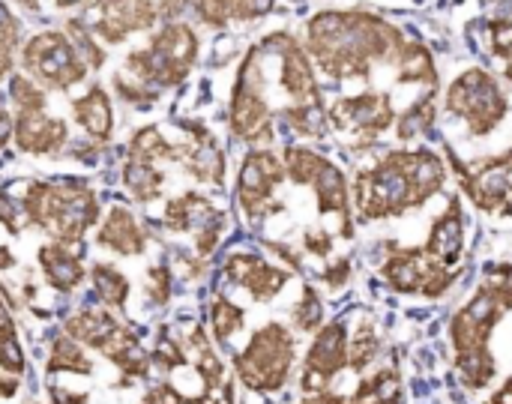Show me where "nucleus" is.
Segmentation results:
<instances>
[{"instance_id": "423d86ee", "label": "nucleus", "mask_w": 512, "mask_h": 404, "mask_svg": "<svg viewBox=\"0 0 512 404\" xmlns=\"http://www.w3.org/2000/svg\"><path fill=\"white\" fill-rule=\"evenodd\" d=\"M21 72L48 93H66L90 69L66 30H39L21 45Z\"/></svg>"}, {"instance_id": "4be33fe9", "label": "nucleus", "mask_w": 512, "mask_h": 404, "mask_svg": "<svg viewBox=\"0 0 512 404\" xmlns=\"http://www.w3.org/2000/svg\"><path fill=\"white\" fill-rule=\"evenodd\" d=\"M312 189H315V198H318V210L339 216L342 219V237H351L354 234L351 213H348L351 192H348V180H345L342 168H336L333 162H327L324 171L318 174V180L312 183Z\"/></svg>"}, {"instance_id": "de8ad7c7", "label": "nucleus", "mask_w": 512, "mask_h": 404, "mask_svg": "<svg viewBox=\"0 0 512 404\" xmlns=\"http://www.w3.org/2000/svg\"><path fill=\"white\" fill-rule=\"evenodd\" d=\"M501 216H512V186L510 192H507V198H504V204H501V210H498Z\"/></svg>"}, {"instance_id": "dca6fc26", "label": "nucleus", "mask_w": 512, "mask_h": 404, "mask_svg": "<svg viewBox=\"0 0 512 404\" xmlns=\"http://www.w3.org/2000/svg\"><path fill=\"white\" fill-rule=\"evenodd\" d=\"M81 255H84V243L66 246V243L48 240V243H42L36 249V261H39V270H42L45 282L60 294L78 291L87 282L90 270L81 264Z\"/></svg>"}, {"instance_id": "c9c22d12", "label": "nucleus", "mask_w": 512, "mask_h": 404, "mask_svg": "<svg viewBox=\"0 0 512 404\" xmlns=\"http://www.w3.org/2000/svg\"><path fill=\"white\" fill-rule=\"evenodd\" d=\"M147 300L153 306H165L171 300V270L165 264H153L147 270Z\"/></svg>"}, {"instance_id": "a878e982", "label": "nucleus", "mask_w": 512, "mask_h": 404, "mask_svg": "<svg viewBox=\"0 0 512 404\" xmlns=\"http://www.w3.org/2000/svg\"><path fill=\"white\" fill-rule=\"evenodd\" d=\"M393 66H396V78L402 84H426V87L438 84L432 54L420 42H405V48H402V54H399V60Z\"/></svg>"}, {"instance_id": "412c9836", "label": "nucleus", "mask_w": 512, "mask_h": 404, "mask_svg": "<svg viewBox=\"0 0 512 404\" xmlns=\"http://www.w3.org/2000/svg\"><path fill=\"white\" fill-rule=\"evenodd\" d=\"M438 264L423 252V249H399L396 255H390V261L384 264V279L393 291L402 294H423V285L429 279V273Z\"/></svg>"}, {"instance_id": "1a4fd4ad", "label": "nucleus", "mask_w": 512, "mask_h": 404, "mask_svg": "<svg viewBox=\"0 0 512 404\" xmlns=\"http://www.w3.org/2000/svg\"><path fill=\"white\" fill-rule=\"evenodd\" d=\"M159 21L156 0H87L81 24L93 33V39L108 51L111 45L126 42L135 33L153 30Z\"/></svg>"}, {"instance_id": "c03bdc74", "label": "nucleus", "mask_w": 512, "mask_h": 404, "mask_svg": "<svg viewBox=\"0 0 512 404\" xmlns=\"http://www.w3.org/2000/svg\"><path fill=\"white\" fill-rule=\"evenodd\" d=\"M15 264H18V258L12 255V249H9V246H0V273L12 270Z\"/></svg>"}, {"instance_id": "ea45409f", "label": "nucleus", "mask_w": 512, "mask_h": 404, "mask_svg": "<svg viewBox=\"0 0 512 404\" xmlns=\"http://www.w3.org/2000/svg\"><path fill=\"white\" fill-rule=\"evenodd\" d=\"M12 126H15V120H12V111L6 108V99L0 96V150L9 144V138H12Z\"/></svg>"}, {"instance_id": "2eb2a0df", "label": "nucleus", "mask_w": 512, "mask_h": 404, "mask_svg": "<svg viewBox=\"0 0 512 404\" xmlns=\"http://www.w3.org/2000/svg\"><path fill=\"white\" fill-rule=\"evenodd\" d=\"M96 246L108 249L120 258H141L150 246L147 228L138 222V216L120 204H114L108 210V216H102L99 228H96Z\"/></svg>"}, {"instance_id": "a19ab883", "label": "nucleus", "mask_w": 512, "mask_h": 404, "mask_svg": "<svg viewBox=\"0 0 512 404\" xmlns=\"http://www.w3.org/2000/svg\"><path fill=\"white\" fill-rule=\"evenodd\" d=\"M51 402L54 404H87L90 396L87 393H72V390H63V387H51Z\"/></svg>"}, {"instance_id": "7ed1b4c3", "label": "nucleus", "mask_w": 512, "mask_h": 404, "mask_svg": "<svg viewBox=\"0 0 512 404\" xmlns=\"http://www.w3.org/2000/svg\"><path fill=\"white\" fill-rule=\"evenodd\" d=\"M24 228L54 243H84L87 231L102 222L96 192L81 180H30L18 201Z\"/></svg>"}, {"instance_id": "f3484780", "label": "nucleus", "mask_w": 512, "mask_h": 404, "mask_svg": "<svg viewBox=\"0 0 512 404\" xmlns=\"http://www.w3.org/2000/svg\"><path fill=\"white\" fill-rule=\"evenodd\" d=\"M216 216H222V210H216V204L204 195V192H180L174 198L165 201V213L162 222L171 234H198L207 222H213Z\"/></svg>"}, {"instance_id": "37998d69", "label": "nucleus", "mask_w": 512, "mask_h": 404, "mask_svg": "<svg viewBox=\"0 0 512 404\" xmlns=\"http://www.w3.org/2000/svg\"><path fill=\"white\" fill-rule=\"evenodd\" d=\"M300 404H348V399L333 396V393H318V396H306Z\"/></svg>"}, {"instance_id": "aec40b11", "label": "nucleus", "mask_w": 512, "mask_h": 404, "mask_svg": "<svg viewBox=\"0 0 512 404\" xmlns=\"http://www.w3.org/2000/svg\"><path fill=\"white\" fill-rule=\"evenodd\" d=\"M69 111H72V120L78 129H84L90 135V141L96 144H108L111 141V132H114V108H111V96L93 84L84 96L72 99L69 102Z\"/></svg>"}, {"instance_id": "58836bf2", "label": "nucleus", "mask_w": 512, "mask_h": 404, "mask_svg": "<svg viewBox=\"0 0 512 404\" xmlns=\"http://www.w3.org/2000/svg\"><path fill=\"white\" fill-rule=\"evenodd\" d=\"M348 276H351L348 261H336V264H330V267L324 270V282H327L330 288H342V285L348 282Z\"/></svg>"}, {"instance_id": "393cba45", "label": "nucleus", "mask_w": 512, "mask_h": 404, "mask_svg": "<svg viewBox=\"0 0 512 404\" xmlns=\"http://www.w3.org/2000/svg\"><path fill=\"white\" fill-rule=\"evenodd\" d=\"M45 372L48 375H93V360L87 357V348L84 345H78L66 333H57L51 339V351H48Z\"/></svg>"}, {"instance_id": "6e6552de", "label": "nucleus", "mask_w": 512, "mask_h": 404, "mask_svg": "<svg viewBox=\"0 0 512 404\" xmlns=\"http://www.w3.org/2000/svg\"><path fill=\"white\" fill-rule=\"evenodd\" d=\"M447 111L462 117L474 135H489L507 114V96L486 69H468L450 84Z\"/></svg>"}, {"instance_id": "cd10ccee", "label": "nucleus", "mask_w": 512, "mask_h": 404, "mask_svg": "<svg viewBox=\"0 0 512 404\" xmlns=\"http://www.w3.org/2000/svg\"><path fill=\"white\" fill-rule=\"evenodd\" d=\"M399 393H402L399 375L393 369H381L372 378L360 381L348 404H399Z\"/></svg>"}, {"instance_id": "72a5a7b5", "label": "nucleus", "mask_w": 512, "mask_h": 404, "mask_svg": "<svg viewBox=\"0 0 512 404\" xmlns=\"http://www.w3.org/2000/svg\"><path fill=\"white\" fill-rule=\"evenodd\" d=\"M324 324V306H321V297L315 288H303V297L300 303L294 306V327L300 333H318Z\"/></svg>"}, {"instance_id": "a18cd8bd", "label": "nucleus", "mask_w": 512, "mask_h": 404, "mask_svg": "<svg viewBox=\"0 0 512 404\" xmlns=\"http://www.w3.org/2000/svg\"><path fill=\"white\" fill-rule=\"evenodd\" d=\"M492 404H512V378L492 396Z\"/></svg>"}, {"instance_id": "f704fd0d", "label": "nucleus", "mask_w": 512, "mask_h": 404, "mask_svg": "<svg viewBox=\"0 0 512 404\" xmlns=\"http://www.w3.org/2000/svg\"><path fill=\"white\" fill-rule=\"evenodd\" d=\"M150 360H153V366L156 369H162V372H177V369H183V366H189V354L180 348V342L177 339H159L156 342V348L150 351Z\"/></svg>"}, {"instance_id": "f03ea898", "label": "nucleus", "mask_w": 512, "mask_h": 404, "mask_svg": "<svg viewBox=\"0 0 512 404\" xmlns=\"http://www.w3.org/2000/svg\"><path fill=\"white\" fill-rule=\"evenodd\" d=\"M198 60V33L186 21L162 24L147 45L132 48L123 57V69L114 72V93L129 105H150L159 90L177 87L186 81Z\"/></svg>"}, {"instance_id": "e433bc0d", "label": "nucleus", "mask_w": 512, "mask_h": 404, "mask_svg": "<svg viewBox=\"0 0 512 404\" xmlns=\"http://www.w3.org/2000/svg\"><path fill=\"white\" fill-rule=\"evenodd\" d=\"M186 402V396L174 387V384H156V387H150L147 393H144V399L141 404H183Z\"/></svg>"}, {"instance_id": "bb28decb", "label": "nucleus", "mask_w": 512, "mask_h": 404, "mask_svg": "<svg viewBox=\"0 0 512 404\" xmlns=\"http://www.w3.org/2000/svg\"><path fill=\"white\" fill-rule=\"evenodd\" d=\"M330 159H324L318 150L312 147H300V144H291L285 147L282 153V165H285V177L294 183V186H312L318 180V174L324 171Z\"/></svg>"}, {"instance_id": "9d476101", "label": "nucleus", "mask_w": 512, "mask_h": 404, "mask_svg": "<svg viewBox=\"0 0 512 404\" xmlns=\"http://www.w3.org/2000/svg\"><path fill=\"white\" fill-rule=\"evenodd\" d=\"M285 183V165L273 150H249L237 174V204L249 219H267L285 207L276 201V189Z\"/></svg>"}, {"instance_id": "f8f14e48", "label": "nucleus", "mask_w": 512, "mask_h": 404, "mask_svg": "<svg viewBox=\"0 0 512 404\" xmlns=\"http://www.w3.org/2000/svg\"><path fill=\"white\" fill-rule=\"evenodd\" d=\"M348 369V333H345V324L333 321L327 327H321L315 333V342L306 354V363H303V375H300V387L306 396H318V393H327L330 381Z\"/></svg>"}, {"instance_id": "7c9ffc66", "label": "nucleus", "mask_w": 512, "mask_h": 404, "mask_svg": "<svg viewBox=\"0 0 512 404\" xmlns=\"http://www.w3.org/2000/svg\"><path fill=\"white\" fill-rule=\"evenodd\" d=\"M438 117V108H435V96H426L420 102H414L402 117H396V132L402 141H411V138H420Z\"/></svg>"}, {"instance_id": "4c0bfd02", "label": "nucleus", "mask_w": 512, "mask_h": 404, "mask_svg": "<svg viewBox=\"0 0 512 404\" xmlns=\"http://www.w3.org/2000/svg\"><path fill=\"white\" fill-rule=\"evenodd\" d=\"M303 249L315 258H327L333 252V240L327 231H306L303 234Z\"/></svg>"}, {"instance_id": "c756f323", "label": "nucleus", "mask_w": 512, "mask_h": 404, "mask_svg": "<svg viewBox=\"0 0 512 404\" xmlns=\"http://www.w3.org/2000/svg\"><path fill=\"white\" fill-rule=\"evenodd\" d=\"M18 48H21V24L9 12V6L0 0V81L9 78L15 57H18Z\"/></svg>"}, {"instance_id": "39448f33", "label": "nucleus", "mask_w": 512, "mask_h": 404, "mask_svg": "<svg viewBox=\"0 0 512 404\" xmlns=\"http://www.w3.org/2000/svg\"><path fill=\"white\" fill-rule=\"evenodd\" d=\"M297 360V339L285 324L261 327L246 348L234 357V372L243 387L255 393H279L294 369Z\"/></svg>"}, {"instance_id": "f257e3e1", "label": "nucleus", "mask_w": 512, "mask_h": 404, "mask_svg": "<svg viewBox=\"0 0 512 404\" xmlns=\"http://www.w3.org/2000/svg\"><path fill=\"white\" fill-rule=\"evenodd\" d=\"M447 168L429 150H396L354 180V207L360 219H387L426 204L444 189Z\"/></svg>"}, {"instance_id": "9b49d317", "label": "nucleus", "mask_w": 512, "mask_h": 404, "mask_svg": "<svg viewBox=\"0 0 512 404\" xmlns=\"http://www.w3.org/2000/svg\"><path fill=\"white\" fill-rule=\"evenodd\" d=\"M327 120L336 132L351 135L360 147L372 144L381 132L396 126V105L387 93L345 96L330 105Z\"/></svg>"}, {"instance_id": "4468645a", "label": "nucleus", "mask_w": 512, "mask_h": 404, "mask_svg": "<svg viewBox=\"0 0 512 404\" xmlns=\"http://www.w3.org/2000/svg\"><path fill=\"white\" fill-rule=\"evenodd\" d=\"M225 276H228L231 285L243 288L255 303H270L276 294H282V288L291 279L288 270L258 258V255H249V252L231 255L228 264H225Z\"/></svg>"}, {"instance_id": "6ab92c4d", "label": "nucleus", "mask_w": 512, "mask_h": 404, "mask_svg": "<svg viewBox=\"0 0 512 404\" xmlns=\"http://www.w3.org/2000/svg\"><path fill=\"white\" fill-rule=\"evenodd\" d=\"M120 327H123V321H120L111 309H105V306H99V309L84 306V309H75V312L66 318L63 333H66L69 339H75L78 345H84V348H90V351L99 354V351L111 342V336H114Z\"/></svg>"}, {"instance_id": "49530a36", "label": "nucleus", "mask_w": 512, "mask_h": 404, "mask_svg": "<svg viewBox=\"0 0 512 404\" xmlns=\"http://www.w3.org/2000/svg\"><path fill=\"white\" fill-rule=\"evenodd\" d=\"M24 9H30V12H39L42 6H48V0H18Z\"/></svg>"}, {"instance_id": "473e14b6", "label": "nucleus", "mask_w": 512, "mask_h": 404, "mask_svg": "<svg viewBox=\"0 0 512 404\" xmlns=\"http://www.w3.org/2000/svg\"><path fill=\"white\" fill-rule=\"evenodd\" d=\"M378 354V336L369 324H363L351 339H348V369L363 372Z\"/></svg>"}, {"instance_id": "b1692460", "label": "nucleus", "mask_w": 512, "mask_h": 404, "mask_svg": "<svg viewBox=\"0 0 512 404\" xmlns=\"http://www.w3.org/2000/svg\"><path fill=\"white\" fill-rule=\"evenodd\" d=\"M87 279H90V285H93L96 300H99L105 309L120 312V309L126 306L132 285H129V279L120 273V267H114V264H108V261H99V264L90 267Z\"/></svg>"}, {"instance_id": "c85d7f7f", "label": "nucleus", "mask_w": 512, "mask_h": 404, "mask_svg": "<svg viewBox=\"0 0 512 404\" xmlns=\"http://www.w3.org/2000/svg\"><path fill=\"white\" fill-rule=\"evenodd\" d=\"M243 327H246V312L237 303H231L225 294H216L213 303H210V333H213V342H228Z\"/></svg>"}, {"instance_id": "5701e85b", "label": "nucleus", "mask_w": 512, "mask_h": 404, "mask_svg": "<svg viewBox=\"0 0 512 404\" xmlns=\"http://www.w3.org/2000/svg\"><path fill=\"white\" fill-rule=\"evenodd\" d=\"M123 189L138 201V204H153L156 198H162V189L168 183V174L165 168L159 165H150V162H135V159H126L123 162Z\"/></svg>"}, {"instance_id": "2f4dec72", "label": "nucleus", "mask_w": 512, "mask_h": 404, "mask_svg": "<svg viewBox=\"0 0 512 404\" xmlns=\"http://www.w3.org/2000/svg\"><path fill=\"white\" fill-rule=\"evenodd\" d=\"M0 372L21 378L27 372V360L18 342V330L15 321H0Z\"/></svg>"}, {"instance_id": "ddd939ff", "label": "nucleus", "mask_w": 512, "mask_h": 404, "mask_svg": "<svg viewBox=\"0 0 512 404\" xmlns=\"http://www.w3.org/2000/svg\"><path fill=\"white\" fill-rule=\"evenodd\" d=\"M12 120H15L12 138H15L21 153L57 156L69 147V138H72L69 120L48 114V108L45 111H15Z\"/></svg>"}, {"instance_id": "79ce46f5", "label": "nucleus", "mask_w": 512, "mask_h": 404, "mask_svg": "<svg viewBox=\"0 0 512 404\" xmlns=\"http://www.w3.org/2000/svg\"><path fill=\"white\" fill-rule=\"evenodd\" d=\"M15 393H18V378L0 375V399H12Z\"/></svg>"}, {"instance_id": "0eeeda50", "label": "nucleus", "mask_w": 512, "mask_h": 404, "mask_svg": "<svg viewBox=\"0 0 512 404\" xmlns=\"http://www.w3.org/2000/svg\"><path fill=\"white\" fill-rule=\"evenodd\" d=\"M228 123H231V132L252 147L273 141V105L264 93V75H261L255 48L240 63V72L231 90Z\"/></svg>"}, {"instance_id": "20e7f679", "label": "nucleus", "mask_w": 512, "mask_h": 404, "mask_svg": "<svg viewBox=\"0 0 512 404\" xmlns=\"http://www.w3.org/2000/svg\"><path fill=\"white\" fill-rule=\"evenodd\" d=\"M501 315H504L501 303L486 288H480L474 294V300L462 312H456V318L450 324V336L456 345V366H459L462 381L471 390H483L495 378L489 336H492L495 324L501 321Z\"/></svg>"}, {"instance_id": "a211bd4d", "label": "nucleus", "mask_w": 512, "mask_h": 404, "mask_svg": "<svg viewBox=\"0 0 512 404\" xmlns=\"http://www.w3.org/2000/svg\"><path fill=\"white\" fill-rule=\"evenodd\" d=\"M438 267H447L453 270L465 252V219H462V207L459 201H450L447 213H441V219L435 222L432 234H429V243L423 249Z\"/></svg>"}]
</instances>
